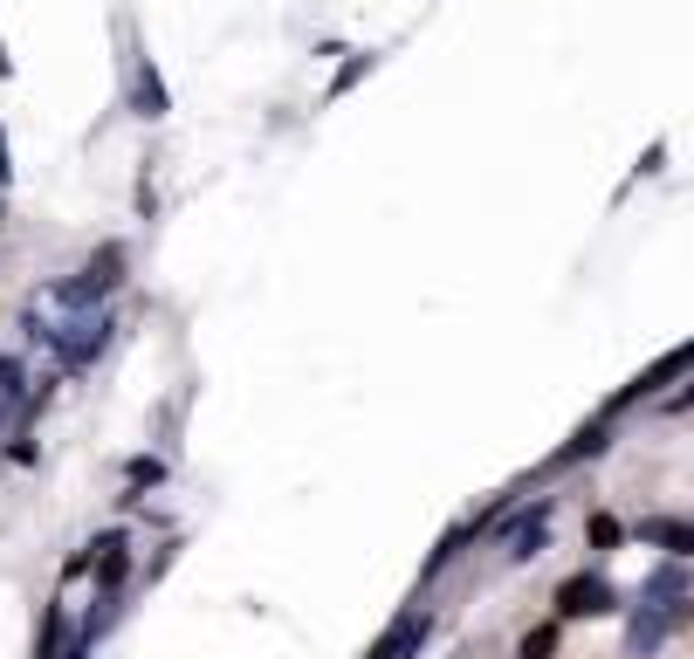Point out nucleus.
Segmentation results:
<instances>
[{"instance_id":"obj_1","label":"nucleus","mask_w":694,"mask_h":659,"mask_svg":"<svg viewBox=\"0 0 694 659\" xmlns=\"http://www.w3.org/2000/svg\"><path fill=\"white\" fill-rule=\"evenodd\" d=\"M612 604H619V591H612L598 570H585V577H570V584H557V618H598V611H612Z\"/></svg>"},{"instance_id":"obj_2","label":"nucleus","mask_w":694,"mask_h":659,"mask_svg":"<svg viewBox=\"0 0 694 659\" xmlns=\"http://www.w3.org/2000/svg\"><path fill=\"white\" fill-rule=\"evenodd\" d=\"M117 268H125V247H104V255L84 268V282H62L56 288V303H69V309H84V303H97L104 296V288L117 282Z\"/></svg>"},{"instance_id":"obj_3","label":"nucleus","mask_w":694,"mask_h":659,"mask_svg":"<svg viewBox=\"0 0 694 659\" xmlns=\"http://www.w3.org/2000/svg\"><path fill=\"white\" fill-rule=\"evenodd\" d=\"M681 618H687V604H639V611L626 618V646H633V652H653V646L681 626Z\"/></svg>"},{"instance_id":"obj_4","label":"nucleus","mask_w":694,"mask_h":659,"mask_svg":"<svg viewBox=\"0 0 694 659\" xmlns=\"http://www.w3.org/2000/svg\"><path fill=\"white\" fill-rule=\"evenodd\" d=\"M502 550L516 557V563H529L544 550V509H522V515H509L502 522Z\"/></svg>"},{"instance_id":"obj_5","label":"nucleus","mask_w":694,"mask_h":659,"mask_svg":"<svg viewBox=\"0 0 694 659\" xmlns=\"http://www.w3.org/2000/svg\"><path fill=\"white\" fill-rule=\"evenodd\" d=\"M420 639H427V611H405L399 626H392V632H385V639L372 646V659H405V652H413Z\"/></svg>"},{"instance_id":"obj_6","label":"nucleus","mask_w":694,"mask_h":659,"mask_svg":"<svg viewBox=\"0 0 694 659\" xmlns=\"http://www.w3.org/2000/svg\"><path fill=\"white\" fill-rule=\"evenodd\" d=\"M667 598L687 604V570H681V563H661V570L646 577V604H667Z\"/></svg>"},{"instance_id":"obj_7","label":"nucleus","mask_w":694,"mask_h":659,"mask_svg":"<svg viewBox=\"0 0 694 659\" xmlns=\"http://www.w3.org/2000/svg\"><path fill=\"white\" fill-rule=\"evenodd\" d=\"M639 535H646V543H661V550H674V557L694 550V522H667V515H661V522H646Z\"/></svg>"},{"instance_id":"obj_8","label":"nucleus","mask_w":694,"mask_h":659,"mask_svg":"<svg viewBox=\"0 0 694 659\" xmlns=\"http://www.w3.org/2000/svg\"><path fill=\"white\" fill-rule=\"evenodd\" d=\"M687 364H694V344H681L674 357H661V364H653V371H646V378H639L633 392H661L667 378H681V371H687Z\"/></svg>"},{"instance_id":"obj_9","label":"nucleus","mask_w":694,"mask_h":659,"mask_svg":"<svg viewBox=\"0 0 694 659\" xmlns=\"http://www.w3.org/2000/svg\"><path fill=\"white\" fill-rule=\"evenodd\" d=\"M619 535H626V529L612 522V515H592V543H598V550H612V543H619Z\"/></svg>"},{"instance_id":"obj_10","label":"nucleus","mask_w":694,"mask_h":659,"mask_svg":"<svg viewBox=\"0 0 694 659\" xmlns=\"http://www.w3.org/2000/svg\"><path fill=\"white\" fill-rule=\"evenodd\" d=\"M550 639H557L550 626H544V632H529V639H522V659H544V652H550Z\"/></svg>"},{"instance_id":"obj_11","label":"nucleus","mask_w":694,"mask_h":659,"mask_svg":"<svg viewBox=\"0 0 694 659\" xmlns=\"http://www.w3.org/2000/svg\"><path fill=\"white\" fill-rule=\"evenodd\" d=\"M0 392H21V364L14 357H0Z\"/></svg>"}]
</instances>
